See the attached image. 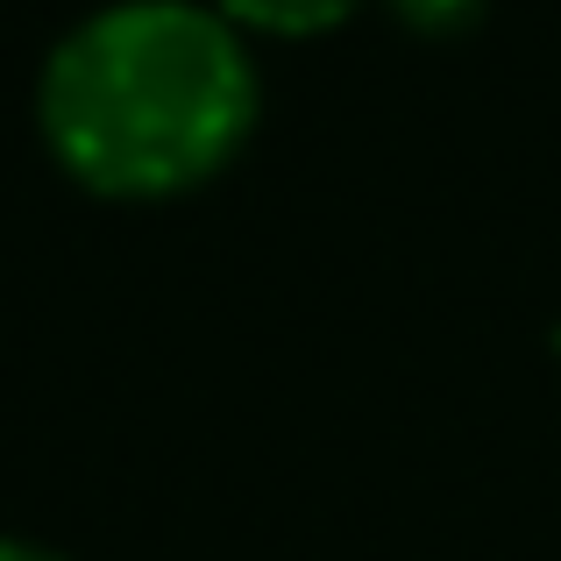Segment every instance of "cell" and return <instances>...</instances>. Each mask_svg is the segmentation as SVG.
<instances>
[{
	"label": "cell",
	"instance_id": "obj_3",
	"mask_svg": "<svg viewBox=\"0 0 561 561\" xmlns=\"http://www.w3.org/2000/svg\"><path fill=\"white\" fill-rule=\"evenodd\" d=\"M469 8L477 0H398V14H412L420 28H455V22H469Z\"/></svg>",
	"mask_w": 561,
	"mask_h": 561
},
{
	"label": "cell",
	"instance_id": "obj_1",
	"mask_svg": "<svg viewBox=\"0 0 561 561\" xmlns=\"http://www.w3.org/2000/svg\"><path fill=\"white\" fill-rule=\"evenodd\" d=\"M256 128V65L228 14L122 0L79 22L43 71V136L107 199L206 185Z\"/></svg>",
	"mask_w": 561,
	"mask_h": 561
},
{
	"label": "cell",
	"instance_id": "obj_2",
	"mask_svg": "<svg viewBox=\"0 0 561 561\" xmlns=\"http://www.w3.org/2000/svg\"><path fill=\"white\" fill-rule=\"evenodd\" d=\"M356 0H220V14L263 36H320V28L348 22Z\"/></svg>",
	"mask_w": 561,
	"mask_h": 561
},
{
	"label": "cell",
	"instance_id": "obj_4",
	"mask_svg": "<svg viewBox=\"0 0 561 561\" xmlns=\"http://www.w3.org/2000/svg\"><path fill=\"white\" fill-rule=\"evenodd\" d=\"M0 561H65V554H43V548H28V540H0Z\"/></svg>",
	"mask_w": 561,
	"mask_h": 561
}]
</instances>
